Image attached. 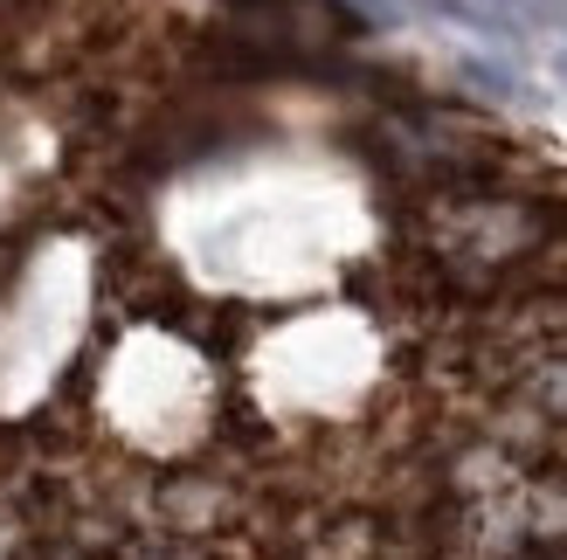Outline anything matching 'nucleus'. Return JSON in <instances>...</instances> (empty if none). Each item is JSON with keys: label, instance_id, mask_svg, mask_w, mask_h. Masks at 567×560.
Wrapping results in <instances>:
<instances>
[{"label": "nucleus", "instance_id": "f257e3e1", "mask_svg": "<svg viewBox=\"0 0 567 560\" xmlns=\"http://www.w3.org/2000/svg\"><path fill=\"white\" fill-rule=\"evenodd\" d=\"M533 21H567V0H526Z\"/></svg>", "mask_w": 567, "mask_h": 560}, {"label": "nucleus", "instance_id": "f03ea898", "mask_svg": "<svg viewBox=\"0 0 567 560\" xmlns=\"http://www.w3.org/2000/svg\"><path fill=\"white\" fill-rule=\"evenodd\" d=\"M492 8H513V0H492Z\"/></svg>", "mask_w": 567, "mask_h": 560}]
</instances>
